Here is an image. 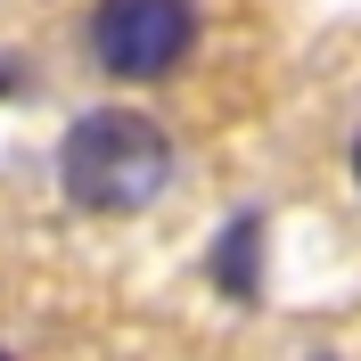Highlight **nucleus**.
<instances>
[{"mask_svg": "<svg viewBox=\"0 0 361 361\" xmlns=\"http://www.w3.org/2000/svg\"><path fill=\"white\" fill-rule=\"evenodd\" d=\"M58 180L82 214H140L173 180V140L140 107H90L58 140Z\"/></svg>", "mask_w": 361, "mask_h": 361, "instance_id": "obj_1", "label": "nucleus"}, {"mask_svg": "<svg viewBox=\"0 0 361 361\" xmlns=\"http://www.w3.org/2000/svg\"><path fill=\"white\" fill-rule=\"evenodd\" d=\"M197 42V8L189 0H99L90 8V58L115 82H157L189 58Z\"/></svg>", "mask_w": 361, "mask_h": 361, "instance_id": "obj_2", "label": "nucleus"}, {"mask_svg": "<svg viewBox=\"0 0 361 361\" xmlns=\"http://www.w3.org/2000/svg\"><path fill=\"white\" fill-rule=\"evenodd\" d=\"M214 288L222 295H238V304H247L255 288H263V214H230L222 230H214Z\"/></svg>", "mask_w": 361, "mask_h": 361, "instance_id": "obj_3", "label": "nucleus"}, {"mask_svg": "<svg viewBox=\"0 0 361 361\" xmlns=\"http://www.w3.org/2000/svg\"><path fill=\"white\" fill-rule=\"evenodd\" d=\"M353 173H361V148H353Z\"/></svg>", "mask_w": 361, "mask_h": 361, "instance_id": "obj_4", "label": "nucleus"}, {"mask_svg": "<svg viewBox=\"0 0 361 361\" xmlns=\"http://www.w3.org/2000/svg\"><path fill=\"white\" fill-rule=\"evenodd\" d=\"M320 361H329V353H320Z\"/></svg>", "mask_w": 361, "mask_h": 361, "instance_id": "obj_5", "label": "nucleus"}, {"mask_svg": "<svg viewBox=\"0 0 361 361\" xmlns=\"http://www.w3.org/2000/svg\"><path fill=\"white\" fill-rule=\"evenodd\" d=\"M0 361H8V353H0Z\"/></svg>", "mask_w": 361, "mask_h": 361, "instance_id": "obj_6", "label": "nucleus"}]
</instances>
